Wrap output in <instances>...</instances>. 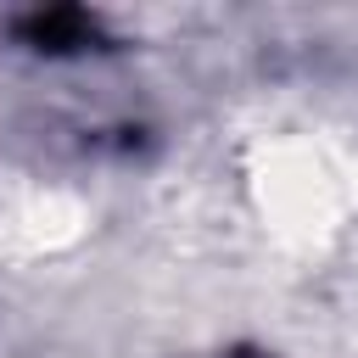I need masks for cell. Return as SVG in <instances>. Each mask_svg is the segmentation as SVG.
<instances>
[{
    "label": "cell",
    "mask_w": 358,
    "mask_h": 358,
    "mask_svg": "<svg viewBox=\"0 0 358 358\" xmlns=\"http://www.w3.org/2000/svg\"><path fill=\"white\" fill-rule=\"evenodd\" d=\"M84 235H90V207L62 185H34L0 207V246L11 257H62Z\"/></svg>",
    "instance_id": "cell-2"
},
{
    "label": "cell",
    "mask_w": 358,
    "mask_h": 358,
    "mask_svg": "<svg viewBox=\"0 0 358 358\" xmlns=\"http://www.w3.org/2000/svg\"><path fill=\"white\" fill-rule=\"evenodd\" d=\"M246 207L285 252H330L358 224V134L274 129L246 151Z\"/></svg>",
    "instance_id": "cell-1"
}]
</instances>
